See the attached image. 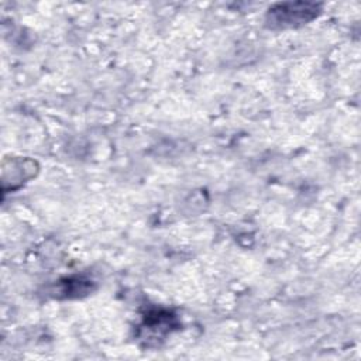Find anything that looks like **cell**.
<instances>
[{
  "label": "cell",
  "mask_w": 361,
  "mask_h": 361,
  "mask_svg": "<svg viewBox=\"0 0 361 361\" xmlns=\"http://www.w3.org/2000/svg\"><path fill=\"white\" fill-rule=\"evenodd\" d=\"M322 4L312 1H285L271 6L265 14V25L271 30L296 28L314 20Z\"/></svg>",
  "instance_id": "obj_1"
},
{
  "label": "cell",
  "mask_w": 361,
  "mask_h": 361,
  "mask_svg": "<svg viewBox=\"0 0 361 361\" xmlns=\"http://www.w3.org/2000/svg\"><path fill=\"white\" fill-rule=\"evenodd\" d=\"M3 190L18 189L38 173V164L31 158L13 157L3 161Z\"/></svg>",
  "instance_id": "obj_2"
}]
</instances>
